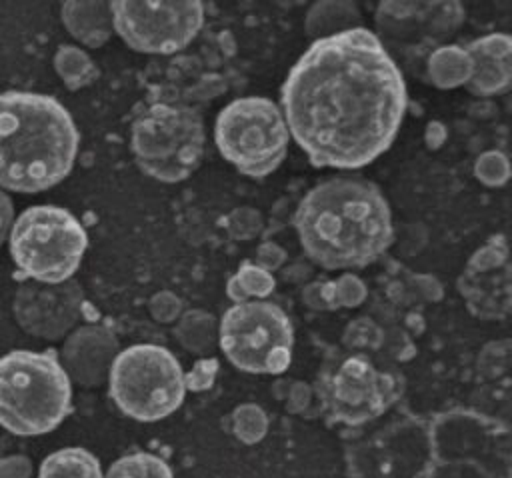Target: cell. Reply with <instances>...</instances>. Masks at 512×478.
Here are the masks:
<instances>
[{
    "label": "cell",
    "mask_w": 512,
    "mask_h": 478,
    "mask_svg": "<svg viewBox=\"0 0 512 478\" xmlns=\"http://www.w3.org/2000/svg\"><path fill=\"white\" fill-rule=\"evenodd\" d=\"M104 478H174L170 466L152 452H132L108 468Z\"/></svg>",
    "instance_id": "cell-16"
},
{
    "label": "cell",
    "mask_w": 512,
    "mask_h": 478,
    "mask_svg": "<svg viewBox=\"0 0 512 478\" xmlns=\"http://www.w3.org/2000/svg\"><path fill=\"white\" fill-rule=\"evenodd\" d=\"M110 396L140 422H156L180 408L186 378L176 356L158 344L124 348L110 366Z\"/></svg>",
    "instance_id": "cell-8"
},
{
    "label": "cell",
    "mask_w": 512,
    "mask_h": 478,
    "mask_svg": "<svg viewBox=\"0 0 512 478\" xmlns=\"http://www.w3.org/2000/svg\"><path fill=\"white\" fill-rule=\"evenodd\" d=\"M294 330L288 314L268 300H242L220 320V348L240 370L280 374L290 366Z\"/></svg>",
    "instance_id": "cell-10"
},
{
    "label": "cell",
    "mask_w": 512,
    "mask_h": 478,
    "mask_svg": "<svg viewBox=\"0 0 512 478\" xmlns=\"http://www.w3.org/2000/svg\"><path fill=\"white\" fill-rule=\"evenodd\" d=\"M38 478H104V474L92 452L70 446L48 454L40 464Z\"/></svg>",
    "instance_id": "cell-15"
},
{
    "label": "cell",
    "mask_w": 512,
    "mask_h": 478,
    "mask_svg": "<svg viewBox=\"0 0 512 478\" xmlns=\"http://www.w3.org/2000/svg\"><path fill=\"white\" fill-rule=\"evenodd\" d=\"M80 292L76 284L26 282L14 296L18 324L34 336L58 338L76 320Z\"/></svg>",
    "instance_id": "cell-13"
},
{
    "label": "cell",
    "mask_w": 512,
    "mask_h": 478,
    "mask_svg": "<svg viewBox=\"0 0 512 478\" xmlns=\"http://www.w3.org/2000/svg\"><path fill=\"white\" fill-rule=\"evenodd\" d=\"M204 142L202 116L186 104H152L130 128V148L140 170L168 184L186 180L200 166Z\"/></svg>",
    "instance_id": "cell-7"
},
{
    "label": "cell",
    "mask_w": 512,
    "mask_h": 478,
    "mask_svg": "<svg viewBox=\"0 0 512 478\" xmlns=\"http://www.w3.org/2000/svg\"><path fill=\"white\" fill-rule=\"evenodd\" d=\"M306 256L326 270L364 268L392 244V214L368 180L332 178L316 184L294 212Z\"/></svg>",
    "instance_id": "cell-3"
},
{
    "label": "cell",
    "mask_w": 512,
    "mask_h": 478,
    "mask_svg": "<svg viewBox=\"0 0 512 478\" xmlns=\"http://www.w3.org/2000/svg\"><path fill=\"white\" fill-rule=\"evenodd\" d=\"M78 130L52 96L0 92V188L42 192L62 182L76 160Z\"/></svg>",
    "instance_id": "cell-4"
},
{
    "label": "cell",
    "mask_w": 512,
    "mask_h": 478,
    "mask_svg": "<svg viewBox=\"0 0 512 478\" xmlns=\"http://www.w3.org/2000/svg\"><path fill=\"white\" fill-rule=\"evenodd\" d=\"M110 10L118 36L144 54H174L186 48L204 22V4L198 0H116Z\"/></svg>",
    "instance_id": "cell-11"
},
{
    "label": "cell",
    "mask_w": 512,
    "mask_h": 478,
    "mask_svg": "<svg viewBox=\"0 0 512 478\" xmlns=\"http://www.w3.org/2000/svg\"><path fill=\"white\" fill-rule=\"evenodd\" d=\"M502 236L492 240L482 250L474 254L466 272L458 280V288L462 296H466L470 308L482 316H490V306L498 302L508 308V256L506 242L500 246Z\"/></svg>",
    "instance_id": "cell-14"
},
{
    "label": "cell",
    "mask_w": 512,
    "mask_h": 478,
    "mask_svg": "<svg viewBox=\"0 0 512 478\" xmlns=\"http://www.w3.org/2000/svg\"><path fill=\"white\" fill-rule=\"evenodd\" d=\"M14 222V206L8 194L0 188V244L8 238V232Z\"/></svg>",
    "instance_id": "cell-17"
},
{
    "label": "cell",
    "mask_w": 512,
    "mask_h": 478,
    "mask_svg": "<svg viewBox=\"0 0 512 478\" xmlns=\"http://www.w3.org/2000/svg\"><path fill=\"white\" fill-rule=\"evenodd\" d=\"M72 408V384L50 352L14 350L0 358V426L18 436L54 430Z\"/></svg>",
    "instance_id": "cell-5"
},
{
    "label": "cell",
    "mask_w": 512,
    "mask_h": 478,
    "mask_svg": "<svg viewBox=\"0 0 512 478\" xmlns=\"http://www.w3.org/2000/svg\"><path fill=\"white\" fill-rule=\"evenodd\" d=\"M214 140L220 154L242 174H272L288 150V128L280 108L264 96L236 98L216 118Z\"/></svg>",
    "instance_id": "cell-9"
},
{
    "label": "cell",
    "mask_w": 512,
    "mask_h": 478,
    "mask_svg": "<svg viewBox=\"0 0 512 478\" xmlns=\"http://www.w3.org/2000/svg\"><path fill=\"white\" fill-rule=\"evenodd\" d=\"M88 246L80 220L62 206L26 208L10 228V254L34 282L62 284L78 270Z\"/></svg>",
    "instance_id": "cell-6"
},
{
    "label": "cell",
    "mask_w": 512,
    "mask_h": 478,
    "mask_svg": "<svg viewBox=\"0 0 512 478\" xmlns=\"http://www.w3.org/2000/svg\"><path fill=\"white\" fill-rule=\"evenodd\" d=\"M510 430L476 410L404 416L348 450L352 478H510Z\"/></svg>",
    "instance_id": "cell-2"
},
{
    "label": "cell",
    "mask_w": 512,
    "mask_h": 478,
    "mask_svg": "<svg viewBox=\"0 0 512 478\" xmlns=\"http://www.w3.org/2000/svg\"><path fill=\"white\" fill-rule=\"evenodd\" d=\"M406 104L400 68L366 28L312 42L280 90L288 134L318 168L374 162L394 142Z\"/></svg>",
    "instance_id": "cell-1"
},
{
    "label": "cell",
    "mask_w": 512,
    "mask_h": 478,
    "mask_svg": "<svg viewBox=\"0 0 512 478\" xmlns=\"http://www.w3.org/2000/svg\"><path fill=\"white\" fill-rule=\"evenodd\" d=\"M328 414L348 426L366 424L382 416L398 398V380L362 354L346 356L320 386Z\"/></svg>",
    "instance_id": "cell-12"
}]
</instances>
